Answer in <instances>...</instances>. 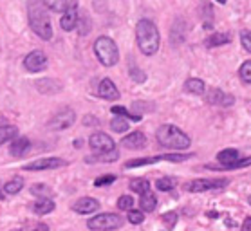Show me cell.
I'll list each match as a JSON object with an SVG mask.
<instances>
[{
    "mask_svg": "<svg viewBox=\"0 0 251 231\" xmlns=\"http://www.w3.org/2000/svg\"><path fill=\"white\" fill-rule=\"evenodd\" d=\"M27 22L29 27L33 29L36 36H40L42 40H49L52 38V26H51V18L47 15L46 4L42 0H29L27 4Z\"/></svg>",
    "mask_w": 251,
    "mask_h": 231,
    "instance_id": "1",
    "label": "cell"
},
{
    "mask_svg": "<svg viewBox=\"0 0 251 231\" xmlns=\"http://www.w3.org/2000/svg\"><path fill=\"white\" fill-rule=\"evenodd\" d=\"M136 42L139 51L145 56H154L155 52L159 51L161 44V34L159 29L152 20L149 18H143L136 24Z\"/></svg>",
    "mask_w": 251,
    "mask_h": 231,
    "instance_id": "2",
    "label": "cell"
},
{
    "mask_svg": "<svg viewBox=\"0 0 251 231\" xmlns=\"http://www.w3.org/2000/svg\"><path fill=\"white\" fill-rule=\"evenodd\" d=\"M89 147H91L94 157H87V161H101V163H114L120 157V152L116 148L114 139L109 134L103 132H94L89 137Z\"/></svg>",
    "mask_w": 251,
    "mask_h": 231,
    "instance_id": "3",
    "label": "cell"
},
{
    "mask_svg": "<svg viewBox=\"0 0 251 231\" xmlns=\"http://www.w3.org/2000/svg\"><path fill=\"white\" fill-rule=\"evenodd\" d=\"M155 137H157L159 147L166 148V150H177L179 152V150H186L192 145V139L176 125H163V127H159Z\"/></svg>",
    "mask_w": 251,
    "mask_h": 231,
    "instance_id": "4",
    "label": "cell"
},
{
    "mask_svg": "<svg viewBox=\"0 0 251 231\" xmlns=\"http://www.w3.org/2000/svg\"><path fill=\"white\" fill-rule=\"evenodd\" d=\"M94 54H96L98 62L101 63V65H105V67H114L116 63L120 62L118 45L109 36H100L94 42Z\"/></svg>",
    "mask_w": 251,
    "mask_h": 231,
    "instance_id": "5",
    "label": "cell"
},
{
    "mask_svg": "<svg viewBox=\"0 0 251 231\" xmlns=\"http://www.w3.org/2000/svg\"><path fill=\"white\" fill-rule=\"evenodd\" d=\"M217 161L221 163V166H206L210 170H235V168H244V166H250L251 157L239 159V152L235 148H226L223 152L217 154Z\"/></svg>",
    "mask_w": 251,
    "mask_h": 231,
    "instance_id": "6",
    "label": "cell"
},
{
    "mask_svg": "<svg viewBox=\"0 0 251 231\" xmlns=\"http://www.w3.org/2000/svg\"><path fill=\"white\" fill-rule=\"evenodd\" d=\"M194 157V154H165V155H154V157H141V159H132L125 163V168H139V166H149V164L161 163V161H170V163H183L186 159Z\"/></svg>",
    "mask_w": 251,
    "mask_h": 231,
    "instance_id": "7",
    "label": "cell"
},
{
    "mask_svg": "<svg viewBox=\"0 0 251 231\" xmlns=\"http://www.w3.org/2000/svg\"><path fill=\"white\" fill-rule=\"evenodd\" d=\"M123 226V219L116 213H100L96 217L87 220V228L94 231H105V230H118Z\"/></svg>",
    "mask_w": 251,
    "mask_h": 231,
    "instance_id": "8",
    "label": "cell"
},
{
    "mask_svg": "<svg viewBox=\"0 0 251 231\" xmlns=\"http://www.w3.org/2000/svg\"><path fill=\"white\" fill-rule=\"evenodd\" d=\"M76 121V114L73 108H62V110H58L51 119H49V123H47V128L49 130H54V132H60V130H67L69 127H73Z\"/></svg>",
    "mask_w": 251,
    "mask_h": 231,
    "instance_id": "9",
    "label": "cell"
},
{
    "mask_svg": "<svg viewBox=\"0 0 251 231\" xmlns=\"http://www.w3.org/2000/svg\"><path fill=\"white\" fill-rule=\"evenodd\" d=\"M228 179H195L186 184V190L192 193L208 192V190H221V188L228 186Z\"/></svg>",
    "mask_w": 251,
    "mask_h": 231,
    "instance_id": "10",
    "label": "cell"
},
{
    "mask_svg": "<svg viewBox=\"0 0 251 231\" xmlns=\"http://www.w3.org/2000/svg\"><path fill=\"white\" fill-rule=\"evenodd\" d=\"M67 166V161L62 157H46V159H36L33 163L24 164L22 170L25 172H42V170H56Z\"/></svg>",
    "mask_w": 251,
    "mask_h": 231,
    "instance_id": "11",
    "label": "cell"
},
{
    "mask_svg": "<svg viewBox=\"0 0 251 231\" xmlns=\"http://www.w3.org/2000/svg\"><path fill=\"white\" fill-rule=\"evenodd\" d=\"M78 2L76 0H71L65 7V11H63L62 18H60V26H62L63 31H73V29L78 26Z\"/></svg>",
    "mask_w": 251,
    "mask_h": 231,
    "instance_id": "12",
    "label": "cell"
},
{
    "mask_svg": "<svg viewBox=\"0 0 251 231\" xmlns=\"http://www.w3.org/2000/svg\"><path fill=\"white\" fill-rule=\"evenodd\" d=\"M206 102L210 105H217V107H231L235 102V98L224 90L217 89V87H211L206 92Z\"/></svg>",
    "mask_w": 251,
    "mask_h": 231,
    "instance_id": "13",
    "label": "cell"
},
{
    "mask_svg": "<svg viewBox=\"0 0 251 231\" xmlns=\"http://www.w3.org/2000/svg\"><path fill=\"white\" fill-rule=\"evenodd\" d=\"M24 67L29 73H42L44 69H47V56L42 51L29 52L27 56L24 58Z\"/></svg>",
    "mask_w": 251,
    "mask_h": 231,
    "instance_id": "14",
    "label": "cell"
},
{
    "mask_svg": "<svg viewBox=\"0 0 251 231\" xmlns=\"http://www.w3.org/2000/svg\"><path fill=\"white\" fill-rule=\"evenodd\" d=\"M98 96L103 98V100H107V102H116V100H120V90L118 87L114 85V81L109 78H105L100 81L98 85Z\"/></svg>",
    "mask_w": 251,
    "mask_h": 231,
    "instance_id": "15",
    "label": "cell"
},
{
    "mask_svg": "<svg viewBox=\"0 0 251 231\" xmlns=\"http://www.w3.org/2000/svg\"><path fill=\"white\" fill-rule=\"evenodd\" d=\"M121 145L128 150H141V148L147 147V137L143 132L136 130V132H130L128 135H125L123 139H121Z\"/></svg>",
    "mask_w": 251,
    "mask_h": 231,
    "instance_id": "16",
    "label": "cell"
},
{
    "mask_svg": "<svg viewBox=\"0 0 251 231\" xmlns=\"http://www.w3.org/2000/svg\"><path fill=\"white\" fill-rule=\"evenodd\" d=\"M98 209H100V203L92 197H81L73 204V211L80 215H91L94 211H98Z\"/></svg>",
    "mask_w": 251,
    "mask_h": 231,
    "instance_id": "17",
    "label": "cell"
},
{
    "mask_svg": "<svg viewBox=\"0 0 251 231\" xmlns=\"http://www.w3.org/2000/svg\"><path fill=\"white\" fill-rule=\"evenodd\" d=\"M29 148H31V141L27 137H15V139H11L9 154L15 155V157H22V155H25L29 152Z\"/></svg>",
    "mask_w": 251,
    "mask_h": 231,
    "instance_id": "18",
    "label": "cell"
},
{
    "mask_svg": "<svg viewBox=\"0 0 251 231\" xmlns=\"http://www.w3.org/2000/svg\"><path fill=\"white\" fill-rule=\"evenodd\" d=\"M34 87L38 89V92H44V94H56V92L62 90V83L52 78L38 79V81L34 83Z\"/></svg>",
    "mask_w": 251,
    "mask_h": 231,
    "instance_id": "19",
    "label": "cell"
},
{
    "mask_svg": "<svg viewBox=\"0 0 251 231\" xmlns=\"http://www.w3.org/2000/svg\"><path fill=\"white\" fill-rule=\"evenodd\" d=\"M184 34H186V26H184L183 18H177L174 26H172V33H170V40L174 45H179L184 42Z\"/></svg>",
    "mask_w": 251,
    "mask_h": 231,
    "instance_id": "20",
    "label": "cell"
},
{
    "mask_svg": "<svg viewBox=\"0 0 251 231\" xmlns=\"http://www.w3.org/2000/svg\"><path fill=\"white\" fill-rule=\"evenodd\" d=\"M31 209H33L34 215H47L54 211V203H52L51 197H40L36 203H33Z\"/></svg>",
    "mask_w": 251,
    "mask_h": 231,
    "instance_id": "21",
    "label": "cell"
},
{
    "mask_svg": "<svg viewBox=\"0 0 251 231\" xmlns=\"http://www.w3.org/2000/svg\"><path fill=\"white\" fill-rule=\"evenodd\" d=\"M184 90L190 92V94H195V96H201L206 92V83L199 78H190L184 81Z\"/></svg>",
    "mask_w": 251,
    "mask_h": 231,
    "instance_id": "22",
    "label": "cell"
},
{
    "mask_svg": "<svg viewBox=\"0 0 251 231\" xmlns=\"http://www.w3.org/2000/svg\"><path fill=\"white\" fill-rule=\"evenodd\" d=\"M229 40H231V36H229L228 33H213L206 38L204 44H206V47H219V45L229 44Z\"/></svg>",
    "mask_w": 251,
    "mask_h": 231,
    "instance_id": "23",
    "label": "cell"
},
{
    "mask_svg": "<svg viewBox=\"0 0 251 231\" xmlns=\"http://www.w3.org/2000/svg\"><path fill=\"white\" fill-rule=\"evenodd\" d=\"M139 204H141V209L143 211H147V213H150V211H154L155 206H157V199H155V195L152 192H145L141 193V201H139Z\"/></svg>",
    "mask_w": 251,
    "mask_h": 231,
    "instance_id": "24",
    "label": "cell"
},
{
    "mask_svg": "<svg viewBox=\"0 0 251 231\" xmlns=\"http://www.w3.org/2000/svg\"><path fill=\"white\" fill-rule=\"evenodd\" d=\"M22 188H24V179L20 175H17V177L9 179L6 184H4V192H6L7 195H17V193L22 192Z\"/></svg>",
    "mask_w": 251,
    "mask_h": 231,
    "instance_id": "25",
    "label": "cell"
},
{
    "mask_svg": "<svg viewBox=\"0 0 251 231\" xmlns=\"http://www.w3.org/2000/svg\"><path fill=\"white\" fill-rule=\"evenodd\" d=\"M17 134H18L17 127H13V125H2V127H0V147H2L4 143L15 139Z\"/></svg>",
    "mask_w": 251,
    "mask_h": 231,
    "instance_id": "26",
    "label": "cell"
},
{
    "mask_svg": "<svg viewBox=\"0 0 251 231\" xmlns=\"http://www.w3.org/2000/svg\"><path fill=\"white\" fill-rule=\"evenodd\" d=\"M176 186H177L176 177H161V179L155 180V188H157L159 192H172Z\"/></svg>",
    "mask_w": 251,
    "mask_h": 231,
    "instance_id": "27",
    "label": "cell"
},
{
    "mask_svg": "<svg viewBox=\"0 0 251 231\" xmlns=\"http://www.w3.org/2000/svg\"><path fill=\"white\" fill-rule=\"evenodd\" d=\"M128 186H130L132 192H136V193H139V195H141V193L149 192V190H150V182L147 179H143V177H137V179L130 180V184H128Z\"/></svg>",
    "mask_w": 251,
    "mask_h": 231,
    "instance_id": "28",
    "label": "cell"
},
{
    "mask_svg": "<svg viewBox=\"0 0 251 231\" xmlns=\"http://www.w3.org/2000/svg\"><path fill=\"white\" fill-rule=\"evenodd\" d=\"M110 128L114 130V132H118V134H123V132L128 130V121H126V118H123V116H116V118L110 121Z\"/></svg>",
    "mask_w": 251,
    "mask_h": 231,
    "instance_id": "29",
    "label": "cell"
},
{
    "mask_svg": "<svg viewBox=\"0 0 251 231\" xmlns=\"http://www.w3.org/2000/svg\"><path fill=\"white\" fill-rule=\"evenodd\" d=\"M31 193L33 195H36V197H52V190L47 184H42V182H38V184H33L31 186Z\"/></svg>",
    "mask_w": 251,
    "mask_h": 231,
    "instance_id": "30",
    "label": "cell"
},
{
    "mask_svg": "<svg viewBox=\"0 0 251 231\" xmlns=\"http://www.w3.org/2000/svg\"><path fill=\"white\" fill-rule=\"evenodd\" d=\"M110 110H112V114H116V116H123V118L132 119V121H141V114H132V112H128L125 107H120V105H114Z\"/></svg>",
    "mask_w": 251,
    "mask_h": 231,
    "instance_id": "31",
    "label": "cell"
},
{
    "mask_svg": "<svg viewBox=\"0 0 251 231\" xmlns=\"http://www.w3.org/2000/svg\"><path fill=\"white\" fill-rule=\"evenodd\" d=\"M42 2L46 4V7H49V9L54 13H63L69 4L67 0H42Z\"/></svg>",
    "mask_w": 251,
    "mask_h": 231,
    "instance_id": "32",
    "label": "cell"
},
{
    "mask_svg": "<svg viewBox=\"0 0 251 231\" xmlns=\"http://www.w3.org/2000/svg\"><path fill=\"white\" fill-rule=\"evenodd\" d=\"M239 76L244 83H251V60L244 62L239 69Z\"/></svg>",
    "mask_w": 251,
    "mask_h": 231,
    "instance_id": "33",
    "label": "cell"
},
{
    "mask_svg": "<svg viewBox=\"0 0 251 231\" xmlns=\"http://www.w3.org/2000/svg\"><path fill=\"white\" fill-rule=\"evenodd\" d=\"M78 29H80L81 36H85V34L91 33V18L87 17V15L78 18Z\"/></svg>",
    "mask_w": 251,
    "mask_h": 231,
    "instance_id": "34",
    "label": "cell"
},
{
    "mask_svg": "<svg viewBox=\"0 0 251 231\" xmlns=\"http://www.w3.org/2000/svg\"><path fill=\"white\" fill-rule=\"evenodd\" d=\"M128 74H130V78L134 79L136 83H143V81H147V74L143 73L139 67H136V65H130V71H128Z\"/></svg>",
    "mask_w": 251,
    "mask_h": 231,
    "instance_id": "35",
    "label": "cell"
},
{
    "mask_svg": "<svg viewBox=\"0 0 251 231\" xmlns=\"http://www.w3.org/2000/svg\"><path fill=\"white\" fill-rule=\"evenodd\" d=\"M118 208L121 209V211H128V209L134 208V199L130 197V195H121L120 199H118Z\"/></svg>",
    "mask_w": 251,
    "mask_h": 231,
    "instance_id": "36",
    "label": "cell"
},
{
    "mask_svg": "<svg viewBox=\"0 0 251 231\" xmlns=\"http://www.w3.org/2000/svg\"><path fill=\"white\" fill-rule=\"evenodd\" d=\"M126 219H128V222L130 224H141L143 220H145V215H143V211H139V209H128V215H126Z\"/></svg>",
    "mask_w": 251,
    "mask_h": 231,
    "instance_id": "37",
    "label": "cell"
},
{
    "mask_svg": "<svg viewBox=\"0 0 251 231\" xmlns=\"http://www.w3.org/2000/svg\"><path fill=\"white\" fill-rule=\"evenodd\" d=\"M177 220H179V215H177L176 211H166V213L163 215V222H165L166 228H170V230L177 224Z\"/></svg>",
    "mask_w": 251,
    "mask_h": 231,
    "instance_id": "38",
    "label": "cell"
},
{
    "mask_svg": "<svg viewBox=\"0 0 251 231\" xmlns=\"http://www.w3.org/2000/svg\"><path fill=\"white\" fill-rule=\"evenodd\" d=\"M114 180H116V175H101V177H98V179L94 180V186L96 188L109 186V184H112Z\"/></svg>",
    "mask_w": 251,
    "mask_h": 231,
    "instance_id": "39",
    "label": "cell"
},
{
    "mask_svg": "<svg viewBox=\"0 0 251 231\" xmlns=\"http://www.w3.org/2000/svg\"><path fill=\"white\" fill-rule=\"evenodd\" d=\"M240 44H242L246 51L251 52V31H242L240 33Z\"/></svg>",
    "mask_w": 251,
    "mask_h": 231,
    "instance_id": "40",
    "label": "cell"
},
{
    "mask_svg": "<svg viewBox=\"0 0 251 231\" xmlns=\"http://www.w3.org/2000/svg\"><path fill=\"white\" fill-rule=\"evenodd\" d=\"M83 125H87V127H98L100 121H98L94 116H85V118H83Z\"/></svg>",
    "mask_w": 251,
    "mask_h": 231,
    "instance_id": "41",
    "label": "cell"
},
{
    "mask_svg": "<svg viewBox=\"0 0 251 231\" xmlns=\"http://www.w3.org/2000/svg\"><path fill=\"white\" fill-rule=\"evenodd\" d=\"M134 108H141V110H154V105H145L141 102H134Z\"/></svg>",
    "mask_w": 251,
    "mask_h": 231,
    "instance_id": "42",
    "label": "cell"
},
{
    "mask_svg": "<svg viewBox=\"0 0 251 231\" xmlns=\"http://www.w3.org/2000/svg\"><path fill=\"white\" fill-rule=\"evenodd\" d=\"M242 230H244V231H251V217H248V219L242 222Z\"/></svg>",
    "mask_w": 251,
    "mask_h": 231,
    "instance_id": "43",
    "label": "cell"
},
{
    "mask_svg": "<svg viewBox=\"0 0 251 231\" xmlns=\"http://www.w3.org/2000/svg\"><path fill=\"white\" fill-rule=\"evenodd\" d=\"M206 215H208V217H210V219H217V217H219V213H217V211H208V213H206Z\"/></svg>",
    "mask_w": 251,
    "mask_h": 231,
    "instance_id": "44",
    "label": "cell"
},
{
    "mask_svg": "<svg viewBox=\"0 0 251 231\" xmlns=\"http://www.w3.org/2000/svg\"><path fill=\"white\" fill-rule=\"evenodd\" d=\"M75 147H76V148H80V147H81V139H76V141H75Z\"/></svg>",
    "mask_w": 251,
    "mask_h": 231,
    "instance_id": "45",
    "label": "cell"
},
{
    "mask_svg": "<svg viewBox=\"0 0 251 231\" xmlns=\"http://www.w3.org/2000/svg\"><path fill=\"white\" fill-rule=\"evenodd\" d=\"M2 199H4V193H2V190H0V201H2Z\"/></svg>",
    "mask_w": 251,
    "mask_h": 231,
    "instance_id": "46",
    "label": "cell"
},
{
    "mask_svg": "<svg viewBox=\"0 0 251 231\" xmlns=\"http://www.w3.org/2000/svg\"><path fill=\"white\" fill-rule=\"evenodd\" d=\"M219 4H226V0H217Z\"/></svg>",
    "mask_w": 251,
    "mask_h": 231,
    "instance_id": "47",
    "label": "cell"
},
{
    "mask_svg": "<svg viewBox=\"0 0 251 231\" xmlns=\"http://www.w3.org/2000/svg\"><path fill=\"white\" fill-rule=\"evenodd\" d=\"M250 204H251V197H250Z\"/></svg>",
    "mask_w": 251,
    "mask_h": 231,
    "instance_id": "48",
    "label": "cell"
}]
</instances>
